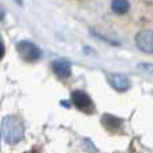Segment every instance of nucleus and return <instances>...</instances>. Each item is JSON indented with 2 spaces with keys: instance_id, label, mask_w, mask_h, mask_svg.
I'll return each mask as SVG.
<instances>
[{
  "instance_id": "nucleus-11",
  "label": "nucleus",
  "mask_w": 153,
  "mask_h": 153,
  "mask_svg": "<svg viewBox=\"0 0 153 153\" xmlns=\"http://www.w3.org/2000/svg\"><path fill=\"white\" fill-rule=\"evenodd\" d=\"M15 1L18 3V4H20V5H22V1H20V0H15Z\"/></svg>"
},
{
  "instance_id": "nucleus-2",
  "label": "nucleus",
  "mask_w": 153,
  "mask_h": 153,
  "mask_svg": "<svg viewBox=\"0 0 153 153\" xmlns=\"http://www.w3.org/2000/svg\"><path fill=\"white\" fill-rule=\"evenodd\" d=\"M16 50L20 58L26 62H35L42 56V51L36 45L28 40H22L16 45Z\"/></svg>"
},
{
  "instance_id": "nucleus-3",
  "label": "nucleus",
  "mask_w": 153,
  "mask_h": 153,
  "mask_svg": "<svg viewBox=\"0 0 153 153\" xmlns=\"http://www.w3.org/2000/svg\"><path fill=\"white\" fill-rule=\"evenodd\" d=\"M71 101L74 103L76 109H79L81 111L86 114H93L95 110V106L93 103L91 98L87 95V93L82 91V90H74L71 93Z\"/></svg>"
},
{
  "instance_id": "nucleus-7",
  "label": "nucleus",
  "mask_w": 153,
  "mask_h": 153,
  "mask_svg": "<svg viewBox=\"0 0 153 153\" xmlns=\"http://www.w3.org/2000/svg\"><path fill=\"white\" fill-rule=\"evenodd\" d=\"M103 128L106 130L111 133H120L122 132V120L117 118L116 116H111V114H103L102 118H101Z\"/></svg>"
},
{
  "instance_id": "nucleus-9",
  "label": "nucleus",
  "mask_w": 153,
  "mask_h": 153,
  "mask_svg": "<svg viewBox=\"0 0 153 153\" xmlns=\"http://www.w3.org/2000/svg\"><path fill=\"white\" fill-rule=\"evenodd\" d=\"M138 69H141L143 71L153 75V65L152 63H140L138 65Z\"/></svg>"
},
{
  "instance_id": "nucleus-1",
  "label": "nucleus",
  "mask_w": 153,
  "mask_h": 153,
  "mask_svg": "<svg viewBox=\"0 0 153 153\" xmlns=\"http://www.w3.org/2000/svg\"><path fill=\"white\" fill-rule=\"evenodd\" d=\"M24 126L22 118L18 116H7L1 121V136L5 143L18 144L23 138Z\"/></svg>"
},
{
  "instance_id": "nucleus-8",
  "label": "nucleus",
  "mask_w": 153,
  "mask_h": 153,
  "mask_svg": "<svg viewBox=\"0 0 153 153\" xmlns=\"http://www.w3.org/2000/svg\"><path fill=\"white\" fill-rule=\"evenodd\" d=\"M111 10L118 15H124L129 10V1L128 0H113L111 1Z\"/></svg>"
},
{
  "instance_id": "nucleus-10",
  "label": "nucleus",
  "mask_w": 153,
  "mask_h": 153,
  "mask_svg": "<svg viewBox=\"0 0 153 153\" xmlns=\"http://www.w3.org/2000/svg\"><path fill=\"white\" fill-rule=\"evenodd\" d=\"M0 46H1V54H0V56H4V43H3V40H0Z\"/></svg>"
},
{
  "instance_id": "nucleus-6",
  "label": "nucleus",
  "mask_w": 153,
  "mask_h": 153,
  "mask_svg": "<svg viewBox=\"0 0 153 153\" xmlns=\"http://www.w3.org/2000/svg\"><path fill=\"white\" fill-rule=\"evenodd\" d=\"M53 70L61 79H66L71 75V65L66 59H55L53 62Z\"/></svg>"
},
{
  "instance_id": "nucleus-5",
  "label": "nucleus",
  "mask_w": 153,
  "mask_h": 153,
  "mask_svg": "<svg viewBox=\"0 0 153 153\" xmlns=\"http://www.w3.org/2000/svg\"><path fill=\"white\" fill-rule=\"evenodd\" d=\"M109 83L113 86V89H116L117 91H126L130 86V81L125 74L121 73H116V74H109L108 75Z\"/></svg>"
},
{
  "instance_id": "nucleus-4",
  "label": "nucleus",
  "mask_w": 153,
  "mask_h": 153,
  "mask_svg": "<svg viewBox=\"0 0 153 153\" xmlns=\"http://www.w3.org/2000/svg\"><path fill=\"white\" fill-rule=\"evenodd\" d=\"M136 45L143 53H153V31L152 30H143L136 35Z\"/></svg>"
}]
</instances>
